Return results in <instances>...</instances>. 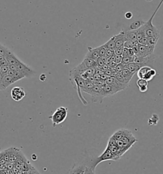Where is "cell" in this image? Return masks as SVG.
<instances>
[{
    "mask_svg": "<svg viewBox=\"0 0 163 174\" xmlns=\"http://www.w3.org/2000/svg\"><path fill=\"white\" fill-rule=\"evenodd\" d=\"M162 3H163V0H161L159 5L157 6L156 10H155V11L152 13V16L150 17L149 20L148 21L145 22L143 25L142 26L144 29L146 37H157V38L160 37V31L156 26L153 25L152 21H153V19L155 17V15H156V14L158 12L159 9L161 8Z\"/></svg>",
    "mask_w": 163,
    "mask_h": 174,
    "instance_id": "6da1fadb",
    "label": "cell"
},
{
    "mask_svg": "<svg viewBox=\"0 0 163 174\" xmlns=\"http://www.w3.org/2000/svg\"><path fill=\"white\" fill-rule=\"evenodd\" d=\"M68 115V108L64 107H60L55 110L53 114L49 117L54 127L63 123Z\"/></svg>",
    "mask_w": 163,
    "mask_h": 174,
    "instance_id": "7a4b0ae2",
    "label": "cell"
},
{
    "mask_svg": "<svg viewBox=\"0 0 163 174\" xmlns=\"http://www.w3.org/2000/svg\"><path fill=\"white\" fill-rule=\"evenodd\" d=\"M16 67H17V70L19 71L20 72H21L24 75V77L27 78L32 77L36 73L30 66L26 65L25 63H24L21 61H20L16 65Z\"/></svg>",
    "mask_w": 163,
    "mask_h": 174,
    "instance_id": "3957f363",
    "label": "cell"
},
{
    "mask_svg": "<svg viewBox=\"0 0 163 174\" xmlns=\"http://www.w3.org/2000/svg\"><path fill=\"white\" fill-rule=\"evenodd\" d=\"M89 94H90L92 97L93 102L96 103V102L100 101V103H102V101L104 97L102 94V90H101V86L94 84V86L93 87L91 92Z\"/></svg>",
    "mask_w": 163,
    "mask_h": 174,
    "instance_id": "277c9868",
    "label": "cell"
},
{
    "mask_svg": "<svg viewBox=\"0 0 163 174\" xmlns=\"http://www.w3.org/2000/svg\"><path fill=\"white\" fill-rule=\"evenodd\" d=\"M155 60L154 54H151L149 56L142 57L139 56H135L134 62L138 64L141 65L142 66H149L154 62Z\"/></svg>",
    "mask_w": 163,
    "mask_h": 174,
    "instance_id": "5b68a950",
    "label": "cell"
},
{
    "mask_svg": "<svg viewBox=\"0 0 163 174\" xmlns=\"http://www.w3.org/2000/svg\"><path fill=\"white\" fill-rule=\"evenodd\" d=\"M26 96L24 89L21 87H14L11 91V97L15 101L22 100Z\"/></svg>",
    "mask_w": 163,
    "mask_h": 174,
    "instance_id": "8992f818",
    "label": "cell"
},
{
    "mask_svg": "<svg viewBox=\"0 0 163 174\" xmlns=\"http://www.w3.org/2000/svg\"><path fill=\"white\" fill-rule=\"evenodd\" d=\"M104 82H105V84L110 85L114 87V88L117 89L120 91L126 89V88L127 87V85L121 83L120 82H119L117 80V78H116L115 77H110Z\"/></svg>",
    "mask_w": 163,
    "mask_h": 174,
    "instance_id": "52a82bcc",
    "label": "cell"
},
{
    "mask_svg": "<svg viewBox=\"0 0 163 174\" xmlns=\"http://www.w3.org/2000/svg\"><path fill=\"white\" fill-rule=\"evenodd\" d=\"M138 49H139V53H138L137 56L142 57H146L154 54V51L155 49L154 47H152L149 45H143L138 44Z\"/></svg>",
    "mask_w": 163,
    "mask_h": 174,
    "instance_id": "ba28073f",
    "label": "cell"
},
{
    "mask_svg": "<svg viewBox=\"0 0 163 174\" xmlns=\"http://www.w3.org/2000/svg\"><path fill=\"white\" fill-rule=\"evenodd\" d=\"M101 90L104 98L111 96L120 91L117 89L114 88V87L107 84H105L104 85L101 86Z\"/></svg>",
    "mask_w": 163,
    "mask_h": 174,
    "instance_id": "9c48e42d",
    "label": "cell"
},
{
    "mask_svg": "<svg viewBox=\"0 0 163 174\" xmlns=\"http://www.w3.org/2000/svg\"><path fill=\"white\" fill-rule=\"evenodd\" d=\"M114 37H115V42H116L115 49L124 47V42L126 40V38L125 36V31L122 30L118 35H114Z\"/></svg>",
    "mask_w": 163,
    "mask_h": 174,
    "instance_id": "30bf717a",
    "label": "cell"
},
{
    "mask_svg": "<svg viewBox=\"0 0 163 174\" xmlns=\"http://www.w3.org/2000/svg\"><path fill=\"white\" fill-rule=\"evenodd\" d=\"M100 57V56L98 47H96V48H92V47H88V52L86 54L84 58H89L96 61Z\"/></svg>",
    "mask_w": 163,
    "mask_h": 174,
    "instance_id": "8fae6325",
    "label": "cell"
},
{
    "mask_svg": "<svg viewBox=\"0 0 163 174\" xmlns=\"http://www.w3.org/2000/svg\"><path fill=\"white\" fill-rule=\"evenodd\" d=\"M4 57L7 60L9 65H16L21 61L10 50L8 51V52H6V54H5V56Z\"/></svg>",
    "mask_w": 163,
    "mask_h": 174,
    "instance_id": "7c38bea8",
    "label": "cell"
},
{
    "mask_svg": "<svg viewBox=\"0 0 163 174\" xmlns=\"http://www.w3.org/2000/svg\"><path fill=\"white\" fill-rule=\"evenodd\" d=\"M15 82H17V81L15 80L13 77L7 75V74L5 75L2 79V83L4 89H6L8 87L13 84Z\"/></svg>",
    "mask_w": 163,
    "mask_h": 174,
    "instance_id": "4fadbf2b",
    "label": "cell"
},
{
    "mask_svg": "<svg viewBox=\"0 0 163 174\" xmlns=\"http://www.w3.org/2000/svg\"><path fill=\"white\" fill-rule=\"evenodd\" d=\"M85 167H86L85 165H74L70 170L68 174H84Z\"/></svg>",
    "mask_w": 163,
    "mask_h": 174,
    "instance_id": "5bb4252c",
    "label": "cell"
},
{
    "mask_svg": "<svg viewBox=\"0 0 163 174\" xmlns=\"http://www.w3.org/2000/svg\"><path fill=\"white\" fill-rule=\"evenodd\" d=\"M136 84L140 92L145 93L148 90V81L144 80V79H138L136 82Z\"/></svg>",
    "mask_w": 163,
    "mask_h": 174,
    "instance_id": "9a60e30c",
    "label": "cell"
},
{
    "mask_svg": "<svg viewBox=\"0 0 163 174\" xmlns=\"http://www.w3.org/2000/svg\"><path fill=\"white\" fill-rule=\"evenodd\" d=\"M120 74L122 75V77H124V78L125 79V81H126V82L127 84H129V82L131 81L133 75H135L133 73H132L131 72H130V70L126 67L123 70H122V71L120 72Z\"/></svg>",
    "mask_w": 163,
    "mask_h": 174,
    "instance_id": "2e32d148",
    "label": "cell"
},
{
    "mask_svg": "<svg viewBox=\"0 0 163 174\" xmlns=\"http://www.w3.org/2000/svg\"><path fill=\"white\" fill-rule=\"evenodd\" d=\"M125 36L126 40L133 42H138L136 40V30H128L125 31Z\"/></svg>",
    "mask_w": 163,
    "mask_h": 174,
    "instance_id": "e0dca14e",
    "label": "cell"
},
{
    "mask_svg": "<svg viewBox=\"0 0 163 174\" xmlns=\"http://www.w3.org/2000/svg\"><path fill=\"white\" fill-rule=\"evenodd\" d=\"M142 66L141 65L138 64V63H136L135 62H130L129 64L125 65V67L127 68V69H129L130 70V72H131L132 73H133L134 74H135V73H136L138 70H139Z\"/></svg>",
    "mask_w": 163,
    "mask_h": 174,
    "instance_id": "ac0fdd59",
    "label": "cell"
},
{
    "mask_svg": "<svg viewBox=\"0 0 163 174\" xmlns=\"http://www.w3.org/2000/svg\"><path fill=\"white\" fill-rule=\"evenodd\" d=\"M152 68L149 66H143L137 72V75L139 78L143 79L145 75Z\"/></svg>",
    "mask_w": 163,
    "mask_h": 174,
    "instance_id": "d6986e66",
    "label": "cell"
},
{
    "mask_svg": "<svg viewBox=\"0 0 163 174\" xmlns=\"http://www.w3.org/2000/svg\"><path fill=\"white\" fill-rule=\"evenodd\" d=\"M82 62L84 63V65L87 68H96L97 67V62L96 61H94L91 59L89 58H84Z\"/></svg>",
    "mask_w": 163,
    "mask_h": 174,
    "instance_id": "ffe728a7",
    "label": "cell"
},
{
    "mask_svg": "<svg viewBox=\"0 0 163 174\" xmlns=\"http://www.w3.org/2000/svg\"><path fill=\"white\" fill-rule=\"evenodd\" d=\"M157 74V72L156 70L155 69H153L152 68L149 71V72L146 74V75H145L143 79L146 81H152L153 78Z\"/></svg>",
    "mask_w": 163,
    "mask_h": 174,
    "instance_id": "44dd1931",
    "label": "cell"
},
{
    "mask_svg": "<svg viewBox=\"0 0 163 174\" xmlns=\"http://www.w3.org/2000/svg\"><path fill=\"white\" fill-rule=\"evenodd\" d=\"M94 86V84L91 82H89V81L86 80V82H85V87L84 88V89L82 90V91H83L84 93H86L87 94H90V93L91 92L93 87Z\"/></svg>",
    "mask_w": 163,
    "mask_h": 174,
    "instance_id": "7402d4cb",
    "label": "cell"
},
{
    "mask_svg": "<svg viewBox=\"0 0 163 174\" xmlns=\"http://www.w3.org/2000/svg\"><path fill=\"white\" fill-rule=\"evenodd\" d=\"M145 22L143 21H136L133 22L129 26V30H136L139 29L143 25Z\"/></svg>",
    "mask_w": 163,
    "mask_h": 174,
    "instance_id": "603a6c76",
    "label": "cell"
},
{
    "mask_svg": "<svg viewBox=\"0 0 163 174\" xmlns=\"http://www.w3.org/2000/svg\"><path fill=\"white\" fill-rule=\"evenodd\" d=\"M104 45L107 48V49H112V50L115 49L116 42H115V37H114V36H112L107 42H106Z\"/></svg>",
    "mask_w": 163,
    "mask_h": 174,
    "instance_id": "cb8c5ba5",
    "label": "cell"
},
{
    "mask_svg": "<svg viewBox=\"0 0 163 174\" xmlns=\"http://www.w3.org/2000/svg\"><path fill=\"white\" fill-rule=\"evenodd\" d=\"M159 38L157 37H147V45L154 47H156Z\"/></svg>",
    "mask_w": 163,
    "mask_h": 174,
    "instance_id": "d4e9b609",
    "label": "cell"
},
{
    "mask_svg": "<svg viewBox=\"0 0 163 174\" xmlns=\"http://www.w3.org/2000/svg\"><path fill=\"white\" fill-rule=\"evenodd\" d=\"M135 56H126V57H122V62L121 63L122 64L126 65L130 62H134V59H135Z\"/></svg>",
    "mask_w": 163,
    "mask_h": 174,
    "instance_id": "484cf974",
    "label": "cell"
},
{
    "mask_svg": "<svg viewBox=\"0 0 163 174\" xmlns=\"http://www.w3.org/2000/svg\"><path fill=\"white\" fill-rule=\"evenodd\" d=\"M86 165V167H85V171H84V174H96L95 173V168L94 167H93V166L91 165Z\"/></svg>",
    "mask_w": 163,
    "mask_h": 174,
    "instance_id": "4316f807",
    "label": "cell"
},
{
    "mask_svg": "<svg viewBox=\"0 0 163 174\" xmlns=\"http://www.w3.org/2000/svg\"><path fill=\"white\" fill-rule=\"evenodd\" d=\"M98 48H99V53H100V57H102L103 56H105V54H106V52H107V48L106 47L105 45L103 44L100 47H98Z\"/></svg>",
    "mask_w": 163,
    "mask_h": 174,
    "instance_id": "83f0119b",
    "label": "cell"
},
{
    "mask_svg": "<svg viewBox=\"0 0 163 174\" xmlns=\"http://www.w3.org/2000/svg\"><path fill=\"white\" fill-rule=\"evenodd\" d=\"M137 44L138 42H133L130 40H126L124 44V47H126V48L127 49H132L133 47Z\"/></svg>",
    "mask_w": 163,
    "mask_h": 174,
    "instance_id": "f1b7e54d",
    "label": "cell"
},
{
    "mask_svg": "<svg viewBox=\"0 0 163 174\" xmlns=\"http://www.w3.org/2000/svg\"><path fill=\"white\" fill-rule=\"evenodd\" d=\"M9 70V66H0V72L4 76L5 75H6L8 72Z\"/></svg>",
    "mask_w": 163,
    "mask_h": 174,
    "instance_id": "f546056e",
    "label": "cell"
},
{
    "mask_svg": "<svg viewBox=\"0 0 163 174\" xmlns=\"http://www.w3.org/2000/svg\"><path fill=\"white\" fill-rule=\"evenodd\" d=\"M115 54V53H114V50H112V49H107V52H106V54H105V57L107 58L108 60H109L113 55Z\"/></svg>",
    "mask_w": 163,
    "mask_h": 174,
    "instance_id": "4dcf8cb0",
    "label": "cell"
},
{
    "mask_svg": "<svg viewBox=\"0 0 163 174\" xmlns=\"http://www.w3.org/2000/svg\"><path fill=\"white\" fill-rule=\"evenodd\" d=\"M125 68V65L122 64V63H119V64H117L116 67L114 68L115 69V70L117 72H119V73H120L122 70H123L124 68Z\"/></svg>",
    "mask_w": 163,
    "mask_h": 174,
    "instance_id": "1f68e13d",
    "label": "cell"
},
{
    "mask_svg": "<svg viewBox=\"0 0 163 174\" xmlns=\"http://www.w3.org/2000/svg\"><path fill=\"white\" fill-rule=\"evenodd\" d=\"M122 59V56L121 55H116L115 54V60H114V62H116V64H119L121 63Z\"/></svg>",
    "mask_w": 163,
    "mask_h": 174,
    "instance_id": "d6a6232c",
    "label": "cell"
},
{
    "mask_svg": "<svg viewBox=\"0 0 163 174\" xmlns=\"http://www.w3.org/2000/svg\"><path fill=\"white\" fill-rule=\"evenodd\" d=\"M96 62H97V67L100 68H101L104 65V62H103V61L102 60L101 57H100L98 59L96 60Z\"/></svg>",
    "mask_w": 163,
    "mask_h": 174,
    "instance_id": "836d02e7",
    "label": "cell"
},
{
    "mask_svg": "<svg viewBox=\"0 0 163 174\" xmlns=\"http://www.w3.org/2000/svg\"><path fill=\"white\" fill-rule=\"evenodd\" d=\"M138 44L143 45H147V37L145 36L140 41L138 42Z\"/></svg>",
    "mask_w": 163,
    "mask_h": 174,
    "instance_id": "e575fe53",
    "label": "cell"
},
{
    "mask_svg": "<svg viewBox=\"0 0 163 174\" xmlns=\"http://www.w3.org/2000/svg\"><path fill=\"white\" fill-rule=\"evenodd\" d=\"M123 49L124 47H120V48H117L114 49V53H115L116 55H121L122 54V52H123Z\"/></svg>",
    "mask_w": 163,
    "mask_h": 174,
    "instance_id": "d590c367",
    "label": "cell"
},
{
    "mask_svg": "<svg viewBox=\"0 0 163 174\" xmlns=\"http://www.w3.org/2000/svg\"><path fill=\"white\" fill-rule=\"evenodd\" d=\"M132 50L135 54V56H137V55L138 54V53H139V49H138V44L135 45L133 47V48H132Z\"/></svg>",
    "mask_w": 163,
    "mask_h": 174,
    "instance_id": "8d00e7d4",
    "label": "cell"
},
{
    "mask_svg": "<svg viewBox=\"0 0 163 174\" xmlns=\"http://www.w3.org/2000/svg\"><path fill=\"white\" fill-rule=\"evenodd\" d=\"M124 16H125L126 19H131L133 17V13L131 12H127L125 13Z\"/></svg>",
    "mask_w": 163,
    "mask_h": 174,
    "instance_id": "74e56055",
    "label": "cell"
},
{
    "mask_svg": "<svg viewBox=\"0 0 163 174\" xmlns=\"http://www.w3.org/2000/svg\"><path fill=\"white\" fill-rule=\"evenodd\" d=\"M127 56H135L132 49H127Z\"/></svg>",
    "mask_w": 163,
    "mask_h": 174,
    "instance_id": "f35d334b",
    "label": "cell"
},
{
    "mask_svg": "<svg viewBox=\"0 0 163 174\" xmlns=\"http://www.w3.org/2000/svg\"><path fill=\"white\" fill-rule=\"evenodd\" d=\"M122 57L128 56H127V48H126V47H124V49H123V52H122Z\"/></svg>",
    "mask_w": 163,
    "mask_h": 174,
    "instance_id": "ab89813d",
    "label": "cell"
},
{
    "mask_svg": "<svg viewBox=\"0 0 163 174\" xmlns=\"http://www.w3.org/2000/svg\"><path fill=\"white\" fill-rule=\"evenodd\" d=\"M46 78H47V77H46L45 74H42V75H40V81H45V80L46 79Z\"/></svg>",
    "mask_w": 163,
    "mask_h": 174,
    "instance_id": "60d3db41",
    "label": "cell"
},
{
    "mask_svg": "<svg viewBox=\"0 0 163 174\" xmlns=\"http://www.w3.org/2000/svg\"><path fill=\"white\" fill-rule=\"evenodd\" d=\"M2 90H4V88H3L2 83V81H0V91H2Z\"/></svg>",
    "mask_w": 163,
    "mask_h": 174,
    "instance_id": "b9f144b4",
    "label": "cell"
},
{
    "mask_svg": "<svg viewBox=\"0 0 163 174\" xmlns=\"http://www.w3.org/2000/svg\"><path fill=\"white\" fill-rule=\"evenodd\" d=\"M146 2H151V1H152V0H146Z\"/></svg>",
    "mask_w": 163,
    "mask_h": 174,
    "instance_id": "7bdbcfd3",
    "label": "cell"
}]
</instances>
